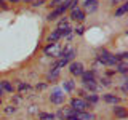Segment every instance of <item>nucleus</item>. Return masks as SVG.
Wrapping results in <instances>:
<instances>
[{"mask_svg":"<svg viewBox=\"0 0 128 120\" xmlns=\"http://www.w3.org/2000/svg\"><path fill=\"white\" fill-rule=\"evenodd\" d=\"M96 61L99 64H102V66H106V67H115L117 62H120L117 59V56L114 53H110L109 50H106V48H99L96 51Z\"/></svg>","mask_w":128,"mask_h":120,"instance_id":"nucleus-1","label":"nucleus"},{"mask_svg":"<svg viewBox=\"0 0 128 120\" xmlns=\"http://www.w3.org/2000/svg\"><path fill=\"white\" fill-rule=\"evenodd\" d=\"M69 5H70V0H64L62 3H59L58 6H54V8H51L50 10V13L46 14V21L48 22H53V21H58L61 16H64L69 11Z\"/></svg>","mask_w":128,"mask_h":120,"instance_id":"nucleus-2","label":"nucleus"},{"mask_svg":"<svg viewBox=\"0 0 128 120\" xmlns=\"http://www.w3.org/2000/svg\"><path fill=\"white\" fill-rule=\"evenodd\" d=\"M69 107H72L74 110H78V112H85V110H91L93 106H90L83 98L80 96H72L69 99Z\"/></svg>","mask_w":128,"mask_h":120,"instance_id":"nucleus-3","label":"nucleus"},{"mask_svg":"<svg viewBox=\"0 0 128 120\" xmlns=\"http://www.w3.org/2000/svg\"><path fill=\"white\" fill-rule=\"evenodd\" d=\"M50 102L54 104V106H64V102H66V94H64V91L61 90V86H54L53 90H51V94H50Z\"/></svg>","mask_w":128,"mask_h":120,"instance_id":"nucleus-4","label":"nucleus"},{"mask_svg":"<svg viewBox=\"0 0 128 120\" xmlns=\"http://www.w3.org/2000/svg\"><path fill=\"white\" fill-rule=\"evenodd\" d=\"M61 43H46L45 46H43V54L48 56V58H59V54H61Z\"/></svg>","mask_w":128,"mask_h":120,"instance_id":"nucleus-5","label":"nucleus"},{"mask_svg":"<svg viewBox=\"0 0 128 120\" xmlns=\"http://www.w3.org/2000/svg\"><path fill=\"white\" fill-rule=\"evenodd\" d=\"M67 18H69V21H74V22H83L86 19V13L82 10L80 6H77V8H74V10H69L67 11Z\"/></svg>","mask_w":128,"mask_h":120,"instance_id":"nucleus-6","label":"nucleus"},{"mask_svg":"<svg viewBox=\"0 0 128 120\" xmlns=\"http://www.w3.org/2000/svg\"><path fill=\"white\" fill-rule=\"evenodd\" d=\"M78 78H80V85L98 82V74H96V69H85Z\"/></svg>","mask_w":128,"mask_h":120,"instance_id":"nucleus-7","label":"nucleus"},{"mask_svg":"<svg viewBox=\"0 0 128 120\" xmlns=\"http://www.w3.org/2000/svg\"><path fill=\"white\" fill-rule=\"evenodd\" d=\"M80 8H82L86 14H93L99 8V0H83V3H82Z\"/></svg>","mask_w":128,"mask_h":120,"instance_id":"nucleus-8","label":"nucleus"},{"mask_svg":"<svg viewBox=\"0 0 128 120\" xmlns=\"http://www.w3.org/2000/svg\"><path fill=\"white\" fill-rule=\"evenodd\" d=\"M99 99H102V102H106V104H109V106H115V104H122L123 101V98H120L118 94H115V93H110V91H107V93H104Z\"/></svg>","mask_w":128,"mask_h":120,"instance_id":"nucleus-9","label":"nucleus"},{"mask_svg":"<svg viewBox=\"0 0 128 120\" xmlns=\"http://www.w3.org/2000/svg\"><path fill=\"white\" fill-rule=\"evenodd\" d=\"M69 74L72 75V77H80L82 75V72L85 70V66H83L80 61H72V62H69Z\"/></svg>","mask_w":128,"mask_h":120,"instance_id":"nucleus-10","label":"nucleus"},{"mask_svg":"<svg viewBox=\"0 0 128 120\" xmlns=\"http://www.w3.org/2000/svg\"><path fill=\"white\" fill-rule=\"evenodd\" d=\"M112 114H114V117L118 118V120H125L128 117V110H126V107L123 106V104H115V106L112 107Z\"/></svg>","mask_w":128,"mask_h":120,"instance_id":"nucleus-11","label":"nucleus"},{"mask_svg":"<svg viewBox=\"0 0 128 120\" xmlns=\"http://www.w3.org/2000/svg\"><path fill=\"white\" fill-rule=\"evenodd\" d=\"M61 90L64 91V94H70L77 90V82L72 78H66L64 82L61 83Z\"/></svg>","mask_w":128,"mask_h":120,"instance_id":"nucleus-12","label":"nucleus"},{"mask_svg":"<svg viewBox=\"0 0 128 120\" xmlns=\"http://www.w3.org/2000/svg\"><path fill=\"white\" fill-rule=\"evenodd\" d=\"M0 88L3 90V93H8V94H13L14 91H16V88H14V85H13V82H11V80H8V78L0 80Z\"/></svg>","mask_w":128,"mask_h":120,"instance_id":"nucleus-13","label":"nucleus"},{"mask_svg":"<svg viewBox=\"0 0 128 120\" xmlns=\"http://www.w3.org/2000/svg\"><path fill=\"white\" fill-rule=\"evenodd\" d=\"M72 117H75L77 120H96V114L91 112V110H85V112L75 110V114L72 115Z\"/></svg>","mask_w":128,"mask_h":120,"instance_id":"nucleus-14","label":"nucleus"},{"mask_svg":"<svg viewBox=\"0 0 128 120\" xmlns=\"http://www.w3.org/2000/svg\"><path fill=\"white\" fill-rule=\"evenodd\" d=\"M59 75H61V69H58V67H53L51 66L50 67V70L46 72V83H53V82H56V80L59 78Z\"/></svg>","mask_w":128,"mask_h":120,"instance_id":"nucleus-15","label":"nucleus"},{"mask_svg":"<svg viewBox=\"0 0 128 120\" xmlns=\"http://www.w3.org/2000/svg\"><path fill=\"white\" fill-rule=\"evenodd\" d=\"M128 13V2H122V5H118L114 11V18H122Z\"/></svg>","mask_w":128,"mask_h":120,"instance_id":"nucleus-16","label":"nucleus"},{"mask_svg":"<svg viewBox=\"0 0 128 120\" xmlns=\"http://www.w3.org/2000/svg\"><path fill=\"white\" fill-rule=\"evenodd\" d=\"M59 40H62V38H61V35H59V30H58V29H54V30H51L50 34L46 35L45 42H46V43H56V42H59Z\"/></svg>","mask_w":128,"mask_h":120,"instance_id":"nucleus-17","label":"nucleus"},{"mask_svg":"<svg viewBox=\"0 0 128 120\" xmlns=\"http://www.w3.org/2000/svg\"><path fill=\"white\" fill-rule=\"evenodd\" d=\"M115 74H120V75H126L128 74V62L126 61H120L117 62V66H115Z\"/></svg>","mask_w":128,"mask_h":120,"instance_id":"nucleus-18","label":"nucleus"},{"mask_svg":"<svg viewBox=\"0 0 128 120\" xmlns=\"http://www.w3.org/2000/svg\"><path fill=\"white\" fill-rule=\"evenodd\" d=\"M13 85H14V88H16L18 91H27V90H30V88H32L29 83L24 82V80H14Z\"/></svg>","mask_w":128,"mask_h":120,"instance_id":"nucleus-19","label":"nucleus"},{"mask_svg":"<svg viewBox=\"0 0 128 120\" xmlns=\"http://www.w3.org/2000/svg\"><path fill=\"white\" fill-rule=\"evenodd\" d=\"M67 26H70V21H69V18H67V14L61 16V18L56 21V29H62V27H67Z\"/></svg>","mask_w":128,"mask_h":120,"instance_id":"nucleus-20","label":"nucleus"},{"mask_svg":"<svg viewBox=\"0 0 128 120\" xmlns=\"http://www.w3.org/2000/svg\"><path fill=\"white\" fill-rule=\"evenodd\" d=\"M37 118L38 120H56V115L53 114V112H43L40 110L37 114Z\"/></svg>","mask_w":128,"mask_h":120,"instance_id":"nucleus-21","label":"nucleus"},{"mask_svg":"<svg viewBox=\"0 0 128 120\" xmlns=\"http://www.w3.org/2000/svg\"><path fill=\"white\" fill-rule=\"evenodd\" d=\"M82 88L88 93H96V91L99 90V85L98 82H93V83H85V85H82Z\"/></svg>","mask_w":128,"mask_h":120,"instance_id":"nucleus-22","label":"nucleus"},{"mask_svg":"<svg viewBox=\"0 0 128 120\" xmlns=\"http://www.w3.org/2000/svg\"><path fill=\"white\" fill-rule=\"evenodd\" d=\"M99 86H104V88H110L112 86V80L109 77H101L99 78V83H98Z\"/></svg>","mask_w":128,"mask_h":120,"instance_id":"nucleus-23","label":"nucleus"},{"mask_svg":"<svg viewBox=\"0 0 128 120\" xmlns=\"http://www.w3.org/2000/svg\"><path fill=\"white\" fill-rule=\"evenodd\" d=\"M14 112H18V107H16L14 104H10V106L3 107V114H6V115H11V114H14Z\"/></svg>","mask_w":128,"mask_h":120,"instance_id":"nucleus-24","label":"nucleus"},{"mask_svg":"<svg viewBox=\"0 0 128 120\" xmlns=\"http://www.w3.org/2000/svg\"><path fill=\"white\" fill-rule=\"evenodd\" d=\"M74 34L75 35H83V34H85V27H83V26H75L74 27Z\"/></svg>","mask_w":128,"mask_h":120,"instance_id":"nucleus-25","label":"nucleus"},{"mask_svg":"<svg viewBox=\"0 0 128 120\" xmlns=\"http://www.w3.org/2000/svg\"><path fill=\"white\" fill-rule=\"evenodd\" d=\"M64 0H50V2H48V6L50 8H54V6H58L59 3H62Z\"/></svg>","mask_w":128,"mask_h":120,"instance_id":"nucleus-26","label":"nucleus"},{"mask_svg":"<svg viewBox=\"0 0 128 120\" xmlns=\"http://www.w3.org/2000/svg\"><path fill=\"white\" fill-rule=\"evenodd\" d=\"M120 93H122L123 98L126 96V93H128V86H126V83H122V86H120Z\"/></svg>","mask_w":128,"mask_h":120,"instance_id":"nucleus-27","label":"nucleus"},{"mask_svg":"<svg viewBox=\"0 0 128 120\" xmlns=\"http://www.w3.org/2000/svg\"><path fill=\"white\" fill-rule=\"evenodd\" d=\"M46 86H48V83H46V82H42V83H37V85H35V90L42 91V90H45Z\"/></svg>","mask_w":128,"mask_h":120,"instance_id":"nucleus-28","label":"nucleus"},{"mask_svg":"<svg viewBox=\"0 0 128 120\" xmlns=\"http://www.w3.org/2000/svg\"><path fill=\"white\" fill-rule=\"evenodd\" d=\"M120 2H126V0H109V5L110 6H115L117 3H120Z\"/></svg>","mask_w":128,"mask_h":120,"instance_id":"nucleus-29","label":"nucleus"},{"mask_svg":"<svg viewBox=\"0 0 128 120\" xmlns=\"http://www.w3.org/2000/svg\"><path fill=\"white\" fill-rule=\"evenodd\" d=\"M0 8H8V6H6V2H5V0H0Z\"/></svg>","mask_w":128,"mask_h":120,"instance_id":"nucleus-30","label":"nucleus"},{"mask_svg":"<svg viewBox=\"0 0 128 120\" xmlns=\"http://www.w3.org/2000/svg\"><path fill=\"white\" fill-rule=\"evenodd\" d=\"M106 75H107V77H112V75H115V70H107Z\"/></svg>","mask_w":128,"mask_h":120,"instance_id":"nucleus-31","label":"nucleus"},{"mask_svg":"<svg viewBox=\"0 0 128 120\" xmlns=\"http://www.w3.org/2000/svg\"><path fill=\"white\" fill-rule=\"evenodd\" d=\"M6 3H19V0H5Z\"/></svg>","mask_w":128,"mask_h":120,"instance_id":"nucleus-32","label":"nucleus"},{"mask_svg":"<svg viewBox=\"0 0 128 120\" xmlns=\"http://www.w3.org/2000/svg\"><path fill=\"white\" fill-rule=\"evenodd\" d=\"M3 94H5V93H3V90L0 88V98H3Z\"/></svg>","mask_w":128,"mask_h":120,"instance_id":"nucleus-33","label":"nucleus"},{"mask_svg":"<svg viewBox=\"0 0 128 120\" xmlns=\"http://www.w3.org/2000/svg\"><path fill=\"white\" fill-rule=\"evenodd\" d=\"M0 107H2V98H0Z\"/></svg>","mask_w":128,"mask_h":120,"instance_id":"nucleus-34","label":"nucleus"}]
</instances>
